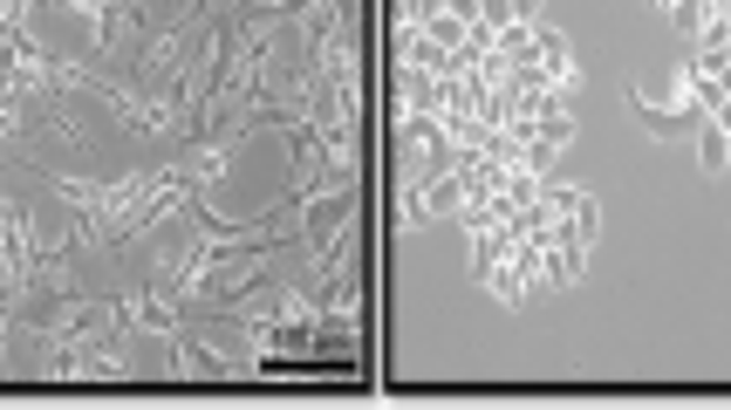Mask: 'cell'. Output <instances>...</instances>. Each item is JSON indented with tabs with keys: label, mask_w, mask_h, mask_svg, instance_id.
I'll return each mask as SVG.
<instances>
[{
	"label": "cell",
	"mask_w": 731,
	"mask_h": 410,
	"mask_svg": "<svg viewBox=\"0 0 731 410\" xmlns=\"http://www.w3.org/2000/svg\"><path fill=\"white\" fill-rule=\"evenodd\" d=\"M622 96H629V110H636V123H642L649 137H677V131H683V116H677V110H657V103H649V96L636 90V82H629Z\"/></svg>",
	"instance_id": "cell-1"
},
{
	"label": "cell",
	"mask_w": 731,
	"mask_h": 410,
	"mask_svg": "<svg viewBox=\"0 0 731 410\" xmlns=\"http://www.w3.org/2000/svg\"><path fill=\"white\" fill-rule=\"evenodd\" d=\"M698 172L724 178V110H711V123L698 131Z\"/></svg>",
	"instance_id": "cell-2"
}]
</instances>
